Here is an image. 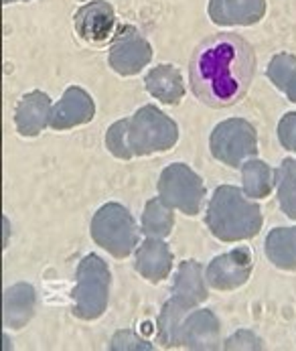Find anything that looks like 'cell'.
I'll return each instance as SVG.
<instances>
[{
    "mask_svg": "<svg viewBox=\"0 0 296 351\" xmlns=\"http://www.w3.org/2000/svg\"><path fill=\"white\" fill-rule=\"evenodd\" d=\"M266 256L280 270H296V228H274L266 238Z\"/></svg>",
    "mask_w": 296,
    "mask_h": 351,
    "instance_id": "19",
    "label": "cell"
},
{
    "mask_svg": "<svg viewBox=\"0 0 296 351\" xmlns=\"http://www.w3.org/2000/svg\"><path fill=\"white\" fill-rule=\"evenodd\" d=\"M266 75L276 90H280L288 100L296 104V55L293 53L274 55L268 63Z\"/></svg>",
    "mask_w": 296,
    "mask_h": 351,
    "instance_id": "21",
    "label": "cell"
},
{
    "mask_svg": "<svg viewBox=\"0 0 296 351\" xmlns=\"http://www.w3.org/2000/svg\"><path fill=\"white\" fill-rule=\"evenodd\" d=\"M134 266L143 278L156 285L169 276V272L173 268V252L160 238H147L136 248Z\"/></svg>",
    "mask_w": 296,
    "mask_h": 351,
    "instance_id": "17",
    "label": "cell"
},
{
    "mask_svg": "<svg viewBox=\"0 0 296 351\" xmlns=\"http://www.w3.org/2000/svg\"><path fill=\"white\" fill-rule=\"evenodd\" d=\"M266 0H209L207 14L217 27H251L266 14Z\"/></svg>",
    "mask_w": 296,
    "mask_h": 351,
    "instance_id": "13",
    "label": "cell"
},
{
    "mask_svg": "<svg viewBox=\"0 0 296 351\" xmlns=\"http://www.w3.org/2000/svg\"><path fill=\"white\" fill-rule=\"evenodd\" d=\"M205 183L185 162L169 165L158 179V197L185 215H197L205 201Z\"/></svg>",
    "mask_w": 296,
    "mask_h": 351,
    "instance_id": "6",
    "label": "cell"
},
{
    "mask_svg": "<svg viewBox=\"0 0 296 351\" xmlns=\"http://www.w3.org/2000/svg\"><path fill=\"white\" fill-rule=\"evenodd\" d=\"M8 234H10V223L6 217H2V248H6L8 244Z\"/></svg>",
    "mask_w": 296,
    "mask_h": 351,
    "instance_id": "28",
    "label": "cell"
},
{
    "mask_svg": "<svg viewBox=\"0 0 296 351\" xmlns=\"http://www.w3.org/2000/svg\"><path fill=\"white\" fill-rule=\"evenodd\" d=\"M77 35L94 45L108 43L118 33V16L108 0H90L77 8L73 16Z\"/></svg>",
    "mask_w": 296,
    "mask_h": 351,
    "instance_id": "10",
    "label": "cell"
},
{
    "mask_svg": "<svg viewBox=\"0 0 296 351\" xmlns=\"http://www.w3.org/2000/svg\"><path fill=\"white\" fill-rule=\"evenodd\" d=\"M152 55V45L148 43L147 37L140 35V31L134 29L132 25H124L112 39L108 51V63L118 75L130 77L147 67Z\"/></svg>",
    "mask_w": 296,
    "mask_h": 351,
    "instance_id": "8",
    "label": "cell"
},
{
    "mask_svg": "<svg viewBox=\"0 0 296 351\" xmlns=\"http://www.w3.org/2000/svg\"><path fill=\"white\" fill-rule=\"evenodd\" d=\"M209 149L219 162L238 169L258 154L256 128L244 118L223 120L213 128Z\"/></svg>",
    "mask_w": 296,
    "mask_h": 351,
    "instance_id": "7",
    "label": "cell"
},
{
    "mask_svg": "<svg viewBox=\"0 0 296 351\" xmlns=\"http://www.w3.org/2000/svg\"><path fill=\"white\" fill-rule=\"evenodd\" d=\"M262 209L256 201L247 199L244 189L221 185L215 189L207 205L205 223L209 232L221 242L251 240L262 230Z\"/></svg>",
    "mask_w": 296,
    "mask_h": 351,
    "instance_id": "3",
    "label": "cell"
},
{
    "mask_svg": "<svg viewBox=\"0 0 296 351\" xmlns=\"http://www.w3.org/2000/svg\"><path fill=\"white\" fill-rule=\"evenodd\" d=\"M110 285V268L98 254H88L82 258L75 270V287L71 291L73 315L82 321L99 319L108 308Z\"/></svg>",
    "mask_w": 296,
    "mask_h": 351,
    "instance_id": "4",
    "label": "cell"
},
{
    "mask_svg": "<svg viewBox=\"0 0 296 351\" xmlns=\"http://www.w3.org/2000/svg\"><path fill=\"white\" fill-rule=\"evenodd\" d=\"M221 343L219 319L209 308H191L177 331L175 348L187 350H217Z\"/></svg>",
    "mask_w": 296,
    "mask_h": 351,
    "instance_id": "11",
    "label": "cell"
},
{
    "mask_svg": "<svg viewBox=\"0 0 296 351\" xmlns=\"http://www.w3.org/2000/svg\"><path fill=\"white\" fill-rule=\"evenodd\" d=\"M187 313H189V308L175 301L173 297L162 304L160 315H158V323H156V327H158L156 329V341L160 343V348H175L179 325Z\"/></svg>",
    "mask_w": 296,
    "mask_h": 351,
    "instance_id": "23",
    "label": "cell"
},
{
    "mask_svg": "<svg viewBox=\"0 0 296 351\" xmlns=\"http://www.w3.org/2000/svg\"><path fill=\"white\" fill-rule=\"evenodd\" d=\"M179 141V126L156 106H143L134 116L114 122L106 132V147L116 158L147 156L171 151Z\"/></svg>",
    "mask_w": 296,
    "mask_h": 351,
    "instance_id": "2",
    "label": "cell"
},
{
    "mask_svg": "<svg viewBox=\"0 0 296 351\" xmlns=\"http://www.w3.org/2000/svg\"><path fill=\"white\" fill-rule=\"evenodd\" d=\"M254 73V47L234 33H217L201 41L189 65L191 90L209 108H230L244 100Z\"/></svg>",
    "mask_w": 296,
    "mask_h": 351,
    "instance_id": "1",
    "label": "cell"
},
{
    "mask_svg": "<svg viewBox=\"0 0 296 351\" xmlns=\"http://www.w3.org/2000/svg\"><path fill=\"white\" fill-rule=\"evenodd\" d=\"M278 141L286 151L296 152V112H288L282 116L278 124Z\"/></svg>",
    "mask_w": 296,
    "mask_h": 351,
    "instance_id": "27",
    "label": "cell"
},
{
    "mask_svg": "<svg viewBox=\"0 0 296 351\" xmlns=\"http://www.w3.org/2000/svg\"><path fill=\"white\" fill-rule=\"evenodd\" d=\"M134 215L120 203L101 205L92 217V238L114 258H128L140 238Z\"/></svg>",
    "mask_w": 296,
    "mask_h": 351,
    "instance_id": "5",
    "label": "cell"
},
{
    "mask_svg": "<svg viewBox=\"0 0 296 351\" xmlns=\"http://www.w3.org/2000/svg\"><path fill=\"white\" fill-rule=\"evenodd\" d=\"M175 228L173 207L166 205L160 197H154L145 205L143 213V234L147 238H166Z\"/></svg>",
    "mask_w": 296,
    "mask_h": 351,
    "instance_id": "22",
    "label": "cell"
},
{
    "mask_svg": "<svg viewBox=\"0 0 296 351\" xmlns=\"http://www.w3.org/2000/svg\"><path fill=\"white\" fill-rule=\"evenodd\" d=\"M110 350H152V346L138 337L132 329H122L112 337Z\"/></svg>",
    "mask_w": 296,
    "mask_h": 351,
    "instance_id": "25",
    "label": "cell"
},
{
    "mask_svg": "<svg viewBox=\"0 0 296 351\" xmlns=\"http://www.w3.org/2000/svg\"><path fill=\"white\" fill-rule=\"evenodd\" d=\"M242 181H244V193L247 197H254V199L268 197L276 185V169H272L264 160L249 158L242 165Z\"/></svg>",
    "mask_w": 296,
    "mask_h": 351,
    "instance_id": "20",
    "label": "cell"
},
{
    "mask_svg": "<svg viewBox=\"0 0 296 351\" xmlns=\"http://www.w3.org/2000/svg\"><path fill=\"white\" fill-rule=\"evenodd\" d=\"M51 110H53V104H51V98L45 92L35 90V92L25 94L21 101L16 104V112H14L16 130L23 136L41 134L49 126Z\"/></svg>",
    "mask_w": 296,
    "mask_h": 351,
    "instance_id": "14",
    "label": "cell"
},
{
    "mask_svg": "<svg viewBox=\"0 0 296 351\" xmlns=\"http://www.w3.org/2000/svg\"><path fill=\"white\" fill-rule=\"evenodd\" d=\"M276 185L280 209L296 221V158H284L276 169Z\"/></svg>",
    "mask_w": 296,
    "mask_h": 351,
    "instance_id": "24",
    "label": "cell"
},
{
    "mask_svg": "<svg viewBox=\"0 0 296 351\" xmlns=\"http://www.w3.org/2000/svg\"><path fill=\"white\" fill-rule=\"evenodd\" d=\"M37 295L27 282L8 287L2 295V325L8 329H23L35 315Z\"/></svg>",
    "mask_w": 296,
    "mask_h": 351,
    "instance_id": "15",
    "label": "cell"
},
{
    "mask_svg": "<svg viewBox=\"0 0 296 351\" xmlns=\"http://www.w3.org/2000/svg\"><path fill=\"white\" fill-rule=\"evenodd\" d=\"M4 4H12V2H31V0H2Z\"/></svg>",
    "mask_w": 296,
    "mask_h": 351,
    "instance_id": "29",
    "label": "cell"
},
{
    "mask_svg": "<svg viewBox=\"0 0 296 351\" xmlns=\"http://www.w3.org/2000/svg\"><path fill=\"white\" fill-rule=\"evenodd\" d=\"M251 268H254L251 250L242 246L227 254L215 256L205 270V278L207 285L215 291H234L244 287L249 280Z\"/></svg>",
    "mask_w": 296,
    "mask_h": 351,
    "instance_id": "9",
    "label": "cell"
},
{
    "mask_svg": "<svg viewBox=\"0 0 296 351\" xmlns=\"http://www.w3.org/2000/svg\"><path fill=\"white\" fill-rule=\"evenodd\" d=\"M207 297H209V289H207V278L203 276V266L195 260L181 262L173 285V299L191 311L197 308L201 302L207 301Z\"/></svg>",
    "mask_w": 296,
    "mask_h": 351,
    "instance_id": "16",
    "label": "cell"
},
{
    "mask_svg": "<svg viewBox=\"0 0 296 351\" xmlns=\"http://www.w3.org/2000/svg\"><path fill=\"white\" fill-rule=\"evenodd\" d=\"M94 114H96V104L92 100V96L86 90H82L77 86H71V88L65 90L61 100L53 106L49 128H53V130H69V128L92 122Z\"/></svg>",
    "mask_w": 296,
    "mask_h": 351,
    "instance_id": "12",
    "label": "cell"
},
{
    "mask_svg": "<svg viewBox=\"0 0 296 351\" xmlns=\"http://www.w3.org/2000/svg\"><path fill=\"white\" fill-rule=\"evenodd\" d=\"M145 86L152 98L160 100L162 104H169V106L179 104L185 96L183 73L179 67L169 65V63L152 67L145 77Z\"/></svg>",
    "mask_w": 296,
    "mask_h": 351,
    "instance_id": "18",
    "label": "cell"
},
{
    "mask_svg": "<svg viewBox=\"0 0 296 351\" xmlns=\"http://www.w3.org/2000/svg\"><path fill=\"white\" fill-rule=\"evenodd\" d=\"M223 348L225 350H264V343L256 333L247 329H240L223 343Z\"/></svg>",
    "mask_w": 296,
    "mask_h": 351,
    "instance_id": "26",
    "label": "cell"
}]
</instances>
